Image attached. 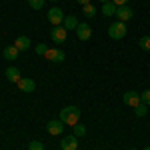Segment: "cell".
<instances>
[{
	"label": "cell",
	"instance_id": "cell-8",
	"mask_svg": "<svg viewBox=\"0 0 150 150\" xmlns=\"http://www.w3.org/2000/svg\"><path fill=\"white\" fill-rule=\"evenodd\" d=\"M44 56H46V60H50V62H62V60L66 58V54H64L62 50H58V48H48Z\"/></svg>",
	"mask_w": 150,
	"mask_h": 150
},
{
	"label": "cell",
	"instance_id": "cell-1",
	"mask_svg": "<svg viewBox=\"0 0 150 150\" xmlns=\"http://www.w3.org/2000/svg\"><path fill=\"white\" fill-rule=\"evenodd\" d=\"M60 120L64 124H70V126L78 124V120H80V108L78 106H66V108H62L60 110Z\"/></svg>",
	"mask_w": 150,
	"mask_h": 150
},
{
	"label": "cell",
	"instance_id": "cell-30",
	"mask_svg": "<svg viewBox=\"0 0 150 150\" xmlns=\"http://www.w3.org/2000/svg\"><path fill=\"white\" fill-rule=\"evenodd\" d=\"M52 2H56V0H52Z\"/></svg>",
	"mask_w": 150,
	"mask_h": 150
},
{
	"label": "cell",
	"instance_id": "cell-25",
	"mask_svg": "<svg viewBox=\"0 0 150 150\" xmlns=\"http://www.w3.org/2000/svg\"><path fill=\"white\" fill-rule=\"evenodd\" d=\"M112 2H114L116 6H126L128 4V0H112Z\"/></svg>",
	"mask_w": 150,
	"mask_h": 150
},
{
	"label": "cell",
	"instance_id": "cell-11",
	"mask_svg": "<svg viewBox=\"0 0 150 150\" xmlns=\"http://www.w3.org/2000/svg\"><path fill=\"white\" fill-rule=\"evenodd\" d=\"M18 88H20L22 92H34V90H36V82L32 80V78H20Z\"/></svg>",
	"mask_w": 150,
	"mask_h": 150
},
{
	"label": "cell",
	"instance_id": "cell-19",
	"mask_svg": "<svg viewBox=\"0 0 150 150\" xmlns=\"http://www.w3.org/2000/svg\"><path fill=\"white\" fill-rule=\"evenodd\" d=\"M74 136H76V138H80V136H84V134H86V126H82V124H74Z\"/></svg>",
	"mask_w": 150,
	"mask_h": 150
},
{
	"label": "cell",
	"instance_id": "cell-6",
	"mask_svg": "<svg viewBox=\"0 0 150 150\" xmlns=\"http://www.w3.org/2000/svg\"><path fill=\"white\" fill-rule=\"evenodd\" d=\"M64 122L58 118V120H50L46 124V130H48V134H52V136H58V134H62V130H64Z\"/></svg>",
	"mask_w": 150,
	"mask_h": 150
},
{
	"label": "cell",
	"instance_id": "cell-13",
	"mask_svg": "<svg viewBox=\"0 0 150 150\" xmlns=\"http://www.w3.org/2000/svg\"><path fill=\"white\" fill-rule=\"evenodd\" d=\"M18 54H20V50L14 46V44H12V46H6L4 50H2V56L6 58V60H16Z\"/></svg>",
	"mask_w": 150,
	"mask_h": 150
},
{
	"label": "cell",
	"instance_id": "cell-10",
	"mask_svg": "<svg viewBox=\"0 0 150 150\" xmlns=\"http://www.w3.org/2000/svg\"><path fill=\"white\" fill-rule=\"evenodd\" d=\"M140 102H142V100H140V94L138 92H126V94H124V104H128L130 108H136Z\"/></svg>",
	"mask_w": 150,
	"mask_h": 150
},
{
	"label": "cell",
	"instance_id": "cell-9",
	"mask_svg": "<svg viewBox=\"0 0 150 150\" xmlns=\"http://www.w3.org/2000/svg\"><path fill=\"white\" fill-rule=\"evenodd\" d=\"M76 34H78V38H80L82 42H86L90 36H92V28L88 26V24H78V28H76Z\"/></svg>",
	"mask_w": 150,
	"mask_h": 150
},
{
	"label": "cell",
	"instance_id": "cell-3",
	"mask_svg": "<svg viewBox=\"0 0 150 150\" xmlns=\"http://www.w3.org/2000/svg\"><path fill=\"white\" fill-rule=\"evenodd\" d=\"M66 36H68V30H66L64 26H52V30H50V38L54 40V44H62V42H66Z\"/></svg>",
	"mask_w": 150,
	"mask_h": 150
},
{
	"label": "cell",
	"instance_id": "cell-23",
	"mask_svg": "<svg viewBox=\"0 0 150 150\" xmlns=\"http://www.w3.org/2000/svg\"><path fill=\"white\" fill-rule=\"evenodd\" d=\"M46 50H48L46 44H36V46H34V52H36V54H42V56L46 54Z\"/></svg>",
	"mask_w": 150,
	"mask_h": 150
},
{
	"label": "cell",
	"instance_id": "cell-18",
	"mask_svg": "<svg viewBox=\"0 0 150 150\" xmlns=\"http://www.w3.org/2000/svg\"><path fill=\"white\" fill-rule=\"evenodd\" d=\"M138 46L142 48V50L150 52V36H142V38L138 40Z\"/></svg>",
	"mask_w": 150,
	"mask_h": 150
},
{
	"label": "cell",
	"instance_id": "cell-14",
	"mask_svg": "<svg viewBox=\"0 0 150 150\" xmlns=\"http://www.w3.org/2000/svg\"><path fill=\"white\" fill-rule=\"evenodd\" d=\"M14 46L18 48V50H28V48H30V38H28V36H18V38L14 40Z\"/></svg>",
	"mask_w": 150,
	"mask_h": 150
},
{
	"label": "cell",
	"instance_id": "cell-2",
	"mask_svg": "<svg viewBox=\"0 0 150 150\" xmlns=\"http://www.w3.org/2000/svg\"><path fill=\"white\" fill-rule=\"evenodd\" d=\"M126 22H114V24H110L108 26V36L110 38H114V40H120V38H124L126 36Z\"/></svg>",
	"mask_w": 150,
	"mask_h": 150
},
{
	"label": "cell",
	"instance_id": "cell-20",
	"mask_svg": "<svg viewBox=\"0 0 150 150\" xmlns=\"http://www.w3.org/2000/svg\"><path fill=\"white\" fill-rule=\"evenodd\" d=\"M146 108H148V104H144V102H140L136 108H134V114L136 116H144L146 114Z\"/></svg>",
	"mask_w": 150,
	"mask_h": 150
},
{
	"label": "cell",
	"instance_id": "cell-5",
	"mask_svg": "<svg viewBox=\"0 0 150 150\" xmlns=\"http://www.w3.org/2000/svg\"><path fill=\"white\" fill-rule=\"evenodd\" d=\"M114 16L120 22H128L130 18H134V10H132L130 6H118V10H116Z\"/></svg>",
	"mask_w": 150,
	"mask_h": 150
},
{
	"label": "cell",
	"instance_id": "cell-12",
	"mask_svg": "<svg viewBox=\"0 0 150 150\" xmlns=\"http://www.w3.org/2000/svg\"><path fill=\"white\" fill-rule=\"evenodd\" d=\"M22 78V74H20V70L16 68V66H10V68H6V80L8 82H14V84H18Z\"/></svg>",
	"mask_w": 150,
	"mask_h": 150
},
{
	"label": "cell",
	"instance_id": "cell-21",
	"mask_svg": "<svg viewBox=\"0 0 150 150\" xmlns=\"http://www.w3.org/2000/svg\"><path fill=\"white\" fill-rule=\"evenodd\" d=\"M28 4H30V8H34V10H40V8L44 6V0H28Z\"/></svg>",
	"mask_w": 150,
	"mask_h": 150
},
{
	"label": "cell",
	"instance_id": "cell-22",
	"mask_svg": "<svg viewBox=\"0 0 150 150\" xmlns=\"http://www.w3.org/2000/svg\"><path fill=\"white\" fill-rule=\"evenodd\" d=\"M28 150H44V144L38 142V140H32V142L28 144Z\"/></svg>",
	"mask_w": 150,
	"mask_h": 150
},
{
	"label": "cell",
	"instance_id": "cell-28",
	"mask_svg": "<svg viewBox=\"0 0 150 150\" xmlns=\"http://www.w3.org/2000/svg\"><path fill=\"white\" fill-rule=\"evenodd\" d=\"M144 150H150V146H146V148H144Z\"/></svg>",
	"mask_w": 150,
	"mask_h": 150
},
{
	"label": "cell",
	"instance_id": "cell-7",
	"mask_svg": "<svg viewBox=\"0 0 150 150\" xmlns=\"http://www.w3.org/2000/svg\"><path fill=\"white\" fill-rule=\"evenodd\" d=\"M78 148V138L72 134V136H64L60 140V150H76Z\"/></svg>",
	"mask_w": 150,
	"mask_h": 150
},
{
	"label": "cell",
	"instance_id": "cell-15",
	"mask_svg": "<svg viewBox=\"0 0 150 150\" xmlns=\"http://www.w3.org/2000/svg\"><path fill=\"white\" fill-rule=\"evenodd\" d=\"M62 26H64L66 30H76V28H78V20H76V16H72V14L66 16L64 22H62Z\"/></svg>",
	"mask_w": 150,
	"mask_h": 150
},
{
	"label": "cell",
	"instance_id": "cell-29",
	"mask_svg": "<svg viewBox=\"0 0 150 150\" xmlns=\"http://www.w3.org/2000/svg\"><path fill=\"white\" fill-rule=\"evenodd\" d=\"M130 150H136V148H130Z\"/></svg>",
	"mask_w": 150,
	"mask_h": 150
},
{
	"label": "cell",
	"instance_id": "cell-24",
	"mask_svg": "<svg viewBox=\"0 0 150 150\" xmlns=\"http://www.w3.org/2000/svg\"><path fill=\"white\" fill-rule=\"evenodd\" d=\"M140 100L144 104H150V90H144V92L140 94Z\"/></svg>",
	"mask_w": 150,
	"mask_h": 150
},
{
	"label": "cell",
	"instance_id": "cell-26",
	"mask_svg": "<svg viewBox=\"0 0 150 150\" xmlns=\"http://www.w3.org/2000/svg\"><path fill=\"white\" fill-rule=\"evenodd\" d=\"M76 2H80L82 6H86V4H90V0H76Z\"/></svg>",
	"mask_w": 150,
	"mask_h": 150
},
{
	"label": "cell",
	"instance_id": "cell-4",
	"mask_svg": "<svg viewBox=\"0 0 150 150\" xmlns=\"http://www.w3.org/2000/svg\"><path fill=\"white\" fill-rule=\"evenodd\" d=\"M46 16H48V22L52 24V26H60V24L64 22V18H66V16H64V12L60 10V8H56V6H54V8H50Z\"/></svg>",
	"mask_w": 150,
	"mask_h": 150
},
{
	"label": "cell",
	"instance_id": "cell-16",
	"mask_svg": "<svg viewBox=\"0 0 150 150\" xmlns=\"http://www.w3.org/2000/svg\"><path fill=\"white\" fill-rule=\"evenodd\" d=\"M116 10H118V6H116L114 2H106V4H102V14L104 16H114Z\"/></svg>",
	"mask_w": 150,
	"mask_h": 150
},
{
	"label": "cell",
	"instance_id": "cell-27",
	"mask_svg": "<svg viewBox=\"0 0 150 150\" xmlns=\"http://www.w3.org/2000/svg\"><path fill=\"white\" fill-rule=\"evenodd\" d=\"M100 4H106V2H112V0H98Z\"/></svg>",
	"mask_w": 150,
	"mask_h": 150
},
{
	"label": "cell",
	"instance_id": "cell-17",
	"mask_svg": "<svg viewBox=\"0 0 150 150\" xmlns=\"http://www.w3.org/2000/svg\"><path fill=\"white\" fill-rule=\"evenodd\" d=\"M96 8H94L92 4H86V6H84V10H82V14H84V16H86V18H92V16H96Z\"/></svg>",
	"mask_w": 150,
	"mask_h": 150
}]
</instances>
